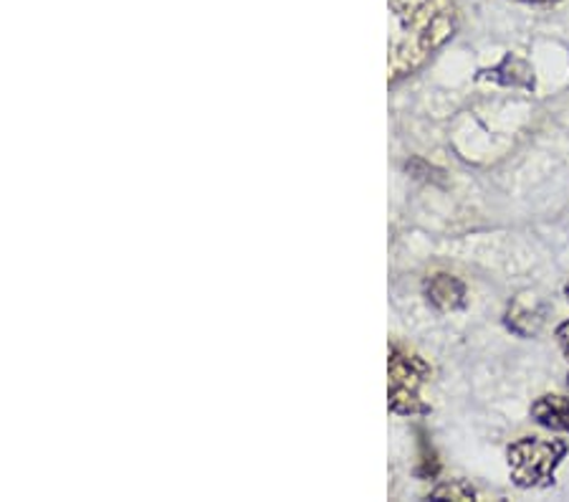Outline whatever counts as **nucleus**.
Returning <instances> with one entry per match:
<instances>
[{"label": "nucleus", "instance_id": "f257e3e1", "mask_svg": "<svg viewBox=\"0 0 569 502\" xmlns=\"http://www.w3.org/2000/svg\"><path fill=\"white\" fill-rule=\"evenodd\" d=\"M398 18V36L390 43V85L423 67L433 53L453 39L458 29L456 0H390Z\"/></svg>", "mask_w": 569, "mask_h": 502}, {"label": "nucleus", "instance_id": "f03ea898", "mask_svg": "<svg viewBox=\"0 0 569 502\" xmlns=\"http://www.w3.org/2000/svg\"><path fill=\"white\" fill-rule=\"evenodd\" d=\"M388 406L398 416H426L430 406L423 401V386L433 376L423 355L392 343L388 358Z\"/></svg>", "mask_w": 569, "mask_h": 502}, {"label": "nucleus", "instance_id": "7ed1b4c3", "mask_svg": "<svg viewBox=\"0 0 569 502\" xmlns=\"http://www.w3.org/2000/svg\"><path fill=\"white\" fill-rule=\"evenodd\" d=\"M569 444L565 440L545 436H521L507 450L511 482L521 490L552 488L557 467L565 462Z\"/></svg>", "mask_w": 569, "mask_h": 502}, {"label": "nucleus", "instance_id": "20e7f679", "mask_svg": "<svg viewBox=\"0 0 569 502\" xmlns=\"http://www.w3.org/2000/svg\"><path fill=\"white\" fill-rule=\"evenodd\" d=\"M423 295L440 313H456L468 305V289L453 274L433 272L423 282Z\"/></svg>", "mask_w": 569, "mask_h": 502}, {"label": "nucleus", "instance_id": "39448f33", "mask_svg": "<svg viewBox=\"0 0 569 502\" xmlns=\"http://www.w3.org/2000/svg\"><path fill=\"white\" fill-rule=\"evenodd\" d=\"M531 419L557 434H569V398L562 394H545L531 404Z\"/></svg>", "mask_w": 569, "mask_h": 502}, {"label": "nucleus", "instance_id": "423d86ee", "mask_svg": "<svg viewBox=\"0 0 569 502\" xmlns=\"http://www.w3.org/2000/svg\"><path fill=\"white\" fill-rule=\"evenodd\" d=\"M479 79H491V81H497V85H503V87L535 89V75H531V67L525 59L513 57V53L503 57L499 67L481 71Z\"/></svg>", "mask_w": 569, "mask_h": 502}, {"label": "nucleus", "instance_id": "0eeeda50", "mask_svg": "<svg viewBox=\"0 0 569 502\" xmlns=\"http://www.w3.org/2000/svg\"><path fill=\"white\" fill-rule=\"evenodd\" d=\"M541 325V313L535 309V299H531V305L527 303L525 297H517L507 309V327L511 333H517L519 337H529V335H537Z\"/></svg>", "mask_w": 569, "mask_h": 502}, {"label": "nucleus", "instance_id": "6e6552de", "mask_svg": "<svg viewBox=\"0 0 569 502\" xmlns=\"http://www.w3.org/2000/svg\"><path fill=\"white\" fill-rule=\"evenodd\" d=\"M479 498V492L473 490L471 482L466 480H448L440 482L438 488H433L428 492V500H458V502H468Z\"/></svg>", "mask_w": 569, "mask_h": 502}, {"label": "nucleus", "instance_id": "1a4fd4ad", "mask_svg": "<svg viewBox=\"0 0 569 502\" xmlns=\"http://www.w3.org/2000/svg\"><path fill=\"white\" fill-rule=\"evenodd\" d=\"M555 337H557L559 351H562V355H565V358L569 361V319H565V323H559V325H557Z\"/></svg>", "mask_w": 569, "mask_h": 502}, {"label": "nucleus", "instance_id": "9d476101", "mask_svg": "<svg viewBox=\"0 0 569 502\" xmlns=\"http://www.w3.org/2000/svg\"><path fill=\"white\" fill-rule=\"evenodd\" d=\"M517 3H529V6H549V3H559V0H517Z\"/></svg>", "mask_w": 569, "mask_h": 502}, {"label": "nucleus", "instance_id": "9b49d317", "mask_svg": "<svg viewBox=\"0 0 569 502\" xmlns=\"http://www.w3.org/2000/svg\"><path fill=\"white\" fill-rule=\"evenodd\" d=\"M565 299L569 303V279H567V285H565Z\"/></svg>", "mask_w": 569, "mask_h": 502}, {"label": "nucleus", "instance_id": "f8f14e48", "mask_svg": "<svg viewBox=\"0 0 569 502\" xmlns=\"http://www.w3.org/2000/svg\"><path fill=\"white\" fill-rule=\"evenodd\" d=\"M567 386H569V373H567Z\"/></svg>", "mask_w": 569, "mask_h": 502}]
</instances>
